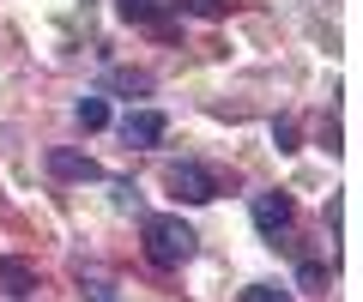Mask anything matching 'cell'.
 Segmentation results:
<instances>
[{
  "label": "cell",
  "mask_w": 363,
  "mask_h": 302,
  "mask_svg": "<svg viewBox=\"0 0 363 302\" xmlns=\"http://www.w3.org/2000/svg\"><path fill=\"white\" fill-rule=\"evenodd\" d=\"M272 145L279 151H297V121H272Z\"/></svg>",
  "instance_id": "cell-12"
},
{
  "label": "cell",
  "mask_w": 363,
  "mask_h": 302,
  "mask_svg": "<svg viewBox=\"0 0 363 302\" xmlns=\"http://www.w3.org/2000/svg\"><path fill=\"white\" fill-rule=\"evenodd\" d=\"M116 206L133 211V206H140V187H133V182H116Z\"/></svg>",
  "instance_id": "cell-13"
},
{
  "label": "cell",
  "mask_w": 363,
  "mask_h": 302,
  "mask_svg": "<svg viewBox=\"0 0 363 302\" xmlns=\"http://www.w3.org/2000/svg\"><path fill=\"white\" fill-rule=\"evenodd\" d=\"M164 182H169V194H176V199H188V206H206V199H218V194H224L218 170H206V163H194V158L169 163V170H164Z\"/></svg>",
  "instance_id": "cell-2"
},
{
  "label": "cell",
  "mask_w": 363,
  "mask_h": 302,
  "mask_svg": "<svg viewBox=\"0 0 363 302\" xmlns=\"http://www.w3.org/2000/svg\"><path fill=\"white\" fill-rule=\"evenodd\" d=\"M164 133H169V121L157 115V109H128V121H121V139L140 145V151H145V145H157Z\"/></svg>",
  "instance_id": "cell-4"
},
{
  "label": "cell",
  "mask_w": 363,
  "mask_h": 302,
  "mask_svg": "<svg viewBox=\"0 0 363 302\" xmlns=\"http://www.w3.org/2000/svg\"><path fill=\"white\" fill-rule=\"evenodd\" d=\"M248 211H255V230H260V236H272V242L285 236V230H291V218H297L291 194H255V206H248Z\"/></svg>",
  "instance_id": "cell-3"
},
{
  "label": "cell",
  "mask_w": 363,
  "mask_h": 302,
  "mask_svg": "<svg viewBox=\"0 0 363 302\" xmlns=\"http://www.w3.org/2000/svg\"><path fill=\"white\" fill-rule=\"evenodd\" d=\"M116 13L128 18V25H152V30H169V13H164V0H116Z\"/></svg>",
  "instance_id": "cell-6"
},
{
  "label": "cell",
  "mask_w": 363,
  "mask_h": 302,
  "mask_svg": "<svg viewBox=\"0 0 363 302\" xmlns=\"http://www.w3.org/2000/svg\"><path fill=\"white\" fill-rule=\"evenodd\" d=\"M236 302H291V296H285L279 284H248V290H242Z\"/></svg>",
  "instance_id": "cell-11"
},
{
  "label": "cell",
  "mask_w": 363,
  "mask_h": 302,
  "mask_svg": "<svg viewBox=\"0 0 363 302\" xmlns=\"http://www.w3.org/2000/svg\"><path fill=\"white\" fill-rule=\"evenodd\" d=\"M104 91H152V73H140V66H116V73H104Z\"/></svg>",
  "instance_id": "cell-8"
},
{
  "label": "cell",
  "mask_w": 363,
  "mask_h": 302,
  "mask_svg": "<svg viewBox=\"0 0 363 302\" xmlns=\"http://www.w3.org/2000/svg\"><path fill=\"white\" fill-rule=\"evenodd\" d=\"M176 6L188 18H224V13H230V0H176Z\"/></svg>",
  "instance_id": "cell-10"
},
{
  "label": "cell",
  "mask_w": 363,
  "mask_h": 302,
  "mask_svg": "<svg viewBox=\"0 0 363 302\" xmlns=\"http://www.w3.org/2000/svg\"><path fill=\"white\" fill-rule=\"evenodd\" d=\"M49 170L61 175V182H104V170L91 158H79V151H49Z\"/></svg>",
  "instance_id": "cell-5"
},
{
  "label": "cell",
  "mask_w": 363,
  "mask_h": 302,
  "mask_svg": "<svg viewBox=\"0 0 363 302\" xmlns=\"http://www.w3.org/2000/svg\"><path fill=\"white\" fill-rule=\"evenodd\" d=\"M73 115H79V127H85V133L109 127V103H104V91H97V97H79V109H73Z\"/></svg>",
  "instance_id": "cell-9"
},
{
  "label": "cell",
  "mask_w": 363,
  "mask_h": 302,
  "mask_svg": "<svg viewBox=\"0 0 363 302\" xmlns=\"http://www.w3.org/2000/svg\"><path fill=\"white\" fill-rule=\"evenodd\" d=\"M0 290L25 302L30 290H37V266H30V260H0Z\"/></svg>",
  "instance_id": "cell-7"
},
{
  "label": "cell",
  "mask_w": 363,
  "mask_h": 302,
  "mask_svg": "<svg viewBox=\"0 0 363 302\" xmlns=\"http://www.w3.org/2000/svg\"><path fill=\"white\" fill-rule=\"evenodd\" d=\"M303 284H309V290H321V284H327V266H315V260H309V266H303Z\"/></svg>",
  "instance_id": "cell-15"
},
{
  "label": "cell",
  "mask_w": 363,
  "mask_h": 302,
  "mask_svg": "<svg viewBox=\"0 0 363 302\" xmlns=\"http://www.w3.org/2000/svg\"><path fill=\"white\" fill-rule=\"evenodd\" d=\"M140 236H145V260H152L157 272L188 266V260H194V248H200V236L176 218V211H152V218L140 223Z\"/></svg>",
  "instance_id": "cell-1"
},
{
  "label": "cell",
  "mask_w": 363,
  "mask_h": 302,
  "mask_svg": "<svg viewBox=\"0 0 363 302\" xmlns=\"http://www.w3.org/2000/svg\"><path fill=\"white\" fill-rule=\"evenodd\" d=\"M321 145H327V151H339V121H333V115L321 121Z\"/></svg>",
  "instance_id": "cell-16"
},
{
  "label": "cell",
  "mask_w": 363,
  "mask_h": 302,
  "mask_svg": "<svg viewBox=\"0 0 363 302\" xmlns=\"http://www.w3.org/2000/svg\"><path fill=\"white\" fill-rule=\"evenodd\" d=\"M85 290H91V302H116V290H109V278H91Z\"/></svg>",
  "instance_id": "cell-14"
}]
</instances>
